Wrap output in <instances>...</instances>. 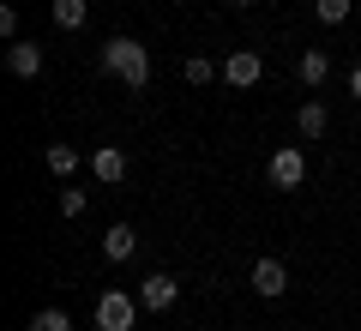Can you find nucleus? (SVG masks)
<instances>
[{"mask_svg":"<svg viewBox=\"0 0 361 331\" xmlns=\"http://www.w3.org/2000/svg\"><path fill=\"white\" fill-rule=\"evenodd\" d=\"M295 127H301V139H325V102L319 97L295 109Z\"/></svg>","mask_w":361,"mask_h":331,"instance_id":"11","label":"nucleus"},{"mask_svg":"<svg viewBox=\"0 0 361 331\" xmlns=\"http://www.w3.org/2000/svg\"><path fill=\"white\" fill-rule=\"evenodd\" d=\"M0 37L18 42V13H13V6H0Z\"/></svg>","mask_w":361,"mask_h":331,"instance_id":"18","label":"nucleus"},{"mask_svg":"<svg viewBox=\"0 0 361 331\" xmlns=\"http://www.w3.org/2000/svg\"><path fill=\"white\" fill-rule=\"evenodd\" d=\"M175 301H180V283L169 277V271H151V277L139 283V307L145 313H169Z\"/></svg>","mask_w":361,"mask_h":331,"instance_id":"5","label":"nucleus"},{"mask_svg":"<svg viewBox=\"0 0 361 331\" xmlns=\"http://www.w3.org/2000/svg\"><path fill=\"white\" fill-rule=\"evenodd\" d=\"M103 73L121 78L127 90H145L151 85V49H145L139 37H109L103 42Z\"/></svg>","mask_w":361,"mask_h":331,"instance_id":"1","label":"nucleus"},{"mask_svg":"<svg viewBox=\"0 0 361 331\" xmlns=\"http://www.w3.org/2000/svg\"><path fill=\"white\" fill-rule=\"evenodd\" d=\"M349 6H355V0H313V18H319V25H343Z\"/></svg>","mask_w":361,"mask_h":331,"instance_id":"15","label":"nucleus"},{"mask_svg":"<svg viewBox=\"0 0 361 331\" xmlns=\"http://www.w3.org/2000/svg\"><path fill=\"white\" fill-rule=\"evenodd\" d=\"M30 331H73V319H66L61 307H42V313L30 319Z\"/></svg>","mask_w":361,"mask_h":331,"instance_id":"16","label":"nucleus"},{"mask_svg":"<svg viewBox=\"0 0 361 331\" xmlns=\"http://www.w3.org/2000/svg\"><path fill=\"white\" fill-rule=\"evenodd\" d=\"M90 18V0H54V25L61 30H85Z\"/></svg>","mask_w":361,"mask_h":331,"instance_id":"12","label":"nucleus"},{"mask_svg":"<svg viewBox=\"0 0 361 331\" xmlns=\"http://www.w3.org/2000/svg\"><path fill=\"white\" fill-rule=\"evenodd\" d=\"M229 6H253V0H229Z\"/></svg>","mask_w":361,"mask_h":331,"instance_id":"20","label":"nucleus"},{"mask_svg":"<svg viewBox=\"0 0 361 331\" xmlns=\"http://www.w3.org/2000/svg\"><path fill=\"white\" fill-rule=\"evenodd\" d=\"M42 163H49L54 175H73V169H78V145H49V151H42Z\"/></svg>","mask_w":361,"mask_h":331,"instance_id":"13","label":"nucleus"},{"mask_svg":"<svg viewBox=\"0 0 361 331\" xmlns=\"http://www.w3.org/2000/svg\"><path fill=\"white\" fill-rule=\"evenodd\" d=\"M133 253H139V235H133V223H115V229L103 235V259H115V265H121V259H133Z\"/></svg>","mask_w":361,"mask_h":331,"instance_id":"10","label":"nucleus"},{"mask_svg":"<svg viewBox=\"0 0 361 331\" xmlns=\"http://www.w3.org/2000/svg\"><path fill=\"white\" fill-rule=\"evenodd\" d=\"M6 73L13 78H37L42 73V49L37 42H13V49H6Z\"/></svg>","mask_w":361,"mask_h":331,"instance_id":"8","label":"nucleus"},{"mask_svg":"<svg viewBox=\"0 0 361 331\" xmlns=\"http://www.w3.org/2000/svg\"><path fill=\"white\" fill-rule=\"evenodd\" d=\"M265 175H271V187L295 193L301 181H307V157H301L295 145H277V151H271V163H265Z\"/></svg>","mask_w":361,"mask_h":331,"instance_id":"3","label":"nucleus"},{"mask_svg":"<svg viewBox=\"0 0 361 331\" xmlns=\"http://www.w3.org/2000/svg\"><path fill=\"white\" fill-rule=\"evenodd\" d=\"M133 313H139V301H133L127 289L97 295V331H133Z\"/></svg>","mask_w":361,"mask_h":331,"instance_id":"2","label":"nucleus"},{"mask_svg":"<svg viewBox=\"0 0 361 331\" xmlns=\"http://www.w3.org/2000/svg\"><path fill=\"white\" fill-rule=\"evenodd\" d=\"M283 289H289V271H283V259H259V265H253V295L277 301Z\"/></svg>","mask_w":361,"mask_h":331,"instance_id":"7","label":"nucleus"},{"mask_svg":"<svg viewBox=\"0 0 361 331\" xmlns=\"http://www.w3.org/2000/svg\"><path fill=\"white\" fill-rule=\"evenodd\" d=\"M61 217H85V187H61Z\"/></svg>","mask_w":361,"mask_h":331,"instance_id":"17","label":"nucleus"},{"mask_svg":"<svg viewBox=\"0 0 361 331\" xmlns=\"http://www.w3.org/2000/svg\"><path fill=\"white\" fill-rule=\"evenodd\" d=\"M349 97H361V66H349Z\"/></svg>","mask_w":361,"mask_h":331,"instance_id":"19","label":"nucleus"},{"mask_svg":"<svg viewBox=\"0 0 361 331\" xmlns=\"http://www.w3.org/2000/svg\"><path fill=\"white\" fill-rule=\"evenodd\" d=\"M90 175L103 181V187L127 181V151H121V145H97V151H90Z\"/></svg>","mask_w":361,"mask_h":331,"instance_id":"6","label":"nucleus"},{"mask_svg":"<svg viewBox=\"0 0 361 331\" xmlns=\"http://www.w3.org/2000/svg\"><path fill=\"white\" fill-rule=\"evenodd\" d=\"M259 78H265V61H259V49H235L229 61H223V85H229V90H253Z\"/></svg>","mask_w":361,"mask_h":331,"instance_id":"4","label":"nucleus"},{"mask_svg":"<svg viewBox=\"0 0 361 331\" xmlns=\"http://www.w3.org/2000/svg\"><path fill=\"white\" fill-rule=\"evenodd\" d=\"M325 73H331V49H301V61H295L301 85H325Z\"/></svg>","mask_w":361,"mask_h":331,"instance_id":"9","label":"nucleus"},{"mask_svg":"<svg viewBox=\"0 0 361 331\" xmlns=\"http://www.w3.org/2000/svg\"><path fill=\"white\" fill-rule=\"evenodd\" d=\"M180 73H187V85H211L223 66H217V61H205V54H187V66H180Z\"/></svg>","mask_w":361,"mask_h":331,"instance_id":"14","label":"nucleus"}]
</instances>
